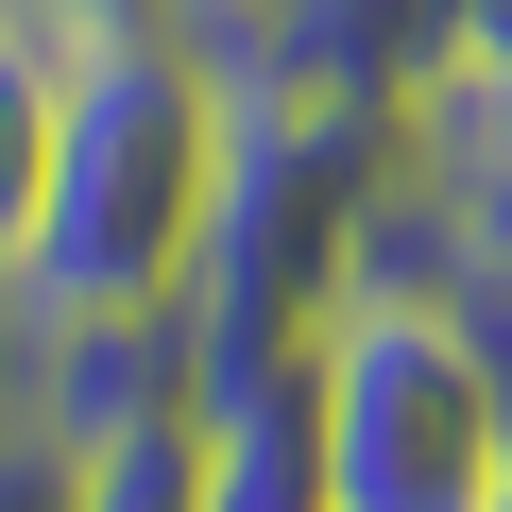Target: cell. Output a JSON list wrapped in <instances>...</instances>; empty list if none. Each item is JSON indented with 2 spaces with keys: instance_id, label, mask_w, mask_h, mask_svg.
I'll use <instances>...</instances> for the list:
<instances>
[{
  "instance_id": "1",
  "label": "cell",
  "mask_w": 512,
  "mask_h": 512,
  "mask_svg": "<svg viewBox=\"0 0 512 512\" xmlns=\"http://www.w3.org/2000/svg\"><path fill=\"white\" fill-rule=\"evenodd\" d=\"M205 188H222V52H205V35H137V52L69 69L52 188H35V222H18V256H0V274H18L35 325L188 308Z\"/></svg>"
},
{
  "instance_id": "2",
  "label": "cell",
  "mask_w": 512,
  "mask_h": 512,
  "mask_svg": "<svg viewBox=\"0 0 512 512\" xmlns=\"http://www.w3.org/2000/svg\"><path fill=\"white\" fill-rule=\"evenodd\" d=\"M393 188V120L359 103H291L222 69V188H205V256H188V359H256V342H325L359 291V222Z\"/></svg>"
},
{
  "instance_id": "3",
  "label": "cell",
  "mask_w": 512,
  "mask_h": 512,
  "mask_svg": "<svg viewBox=\"0 0 512 512\" xmlns=\"http://www.w3.org/2000/svg\"><path fill=\"white\" fill-rule=\"evenodd\" d=\"M308 376H325V495L342 512H495L512 393L461 342V308H342L308 342Z\"/></svg>"
},
{
  "instance_id": "4",
  "label": "cell",
  "mask_w": 512,
  "mask_h": 512,
  "mask_svg": "<svg viewBox=\"0 0 512 512\" xmlns=\"http://www.w3.org/2000/svg\"><path fill=\"white\" fill-rule=\"evenodd\" d=\"M239 86H291V103H359V120H410L444 69H461V0H256L222 35Z\"/></svg>"
},
{
  "instance_id": "5",
  "label": "cell",
  "mask_w": 512,
  "mask_h": 512,
  "mask_svg": "<svg viewBox=\"0 0 512 512\" xmlns=\"http://www.w3.org/2000/svg\"><path fill=\"white\" fill-rule=\"evenodd\" d=\"M188 478H205V512H342L325 495V376H308V342L188 359Z\"/></svg>"
},
{
  "instance_id": "6",
  "label": "cell",
  "mask_w": 512,
  "mask_h": 512,
  "mask_svg": "<svg viewBox=\"0 0 512 512\" xmlns=\"http://www.w3.org/2000/svg\"><path fill=\"white\" fill-rule=\"evenodd\" d=\"M171 410H188V325L171 308H103V325H35L18 308V427H52L86 461V444L171 427Z\"/></svg>"
},
{
  "instance_id": "7",
  "label": "cell",
  "mask_w": 512,
  "mask_h": 512,
  "mask_svg": "<svg viewBox=\"0 0 512 512\" xmlns=\"http://www.w3.org/2000/svg\"><path fill=\"white\" fill-rule=\"evenodd\" d=\"M393 154L461 205V239H478V274H512V86H427L410 120H393Z\"/></svg>"
},
{
  "instance_id": "8",
  "label": "cell",
  "mask_w": 512,
  "mask_h": 512,
  "mask_svg": "<svg viewBox=\"0 0 512 512\" xmlns=\"http://www.w3.org/2000/svg\"><path fill=\"white\" fill-rule=\"evenodd\" d=\"M52 120H69V69H52L35 35H0V256H18V222H35V188H52Z\"/></svg>"
},
{
  "instance_id": "9",
  "label": "cell",
  "mask_w": 512,
  "mask_h": 512,
  "mask_svg": "<svg viewBox=\"0 0 512 512\" xmlns=\"http://www.w3.org/2000/svg\"><path fill=\"white\" fill-rule=\"evenodd\" d=\"M69 512H205V478H188V410L86 444V461H69Z\"/></svg>"
},
{
  "instance_id": "10",
  "label": "cell",
  "mask_w": 512,
  "mask_h": 512,
  "mask_svg": "<svg viewBox=\"0 0 512 512\" xmlns=\"http://www.w3.org/2000/svg\"><path fill=\"white\" fill-rule=\"evenodd\" d=\"M0 35H35L52 69H103V52H137V35H188L171 0H0Z\"/></svg>"
},
{
  "instance_id": "11",
  "label": "cell",
  "mask_w": 512,
  "mask_h": 512,
  "mask_svg": "<svg viewBox=\"0 0 512 512\" xmlns=\"http://www.w3.org/2000/svg\"><path fill=\"white\" fill-rule=\"evenodd\" d=\"M0 512H69V444L0 410Z\"/></svg>"
},
{
  "instance_id": "12",
  "label": "cell",
  "mask_w": 512,
  "mask_h": 512,
  "mask_svg": "<svg viewBox=\"0 0 512 512\" xmlns=\"http://www.w3.org/2000/svg\"><path fill=\"white\" fill-rule=\"evenodd\" d=\"M444 86H512V0H461V69Z\"/></svg>"
},
{
  "instance_id": "13",
  "label": "cell",
  "mask_w": 512,
  "mask_h": 512,
  "mask_svg": "<svg viewBox=\"0 0 512 512\" xmlns=\"http://www.w3.org/2000/svg\"><path fill=\"white\" fill-rule=\"evenodd\" d=\"M171 18H188V35H205V52H222V35H239V18H256V0H171Z\"/></svg>"
},
{
  "instance_id": "14",
  "label": "cell",
  "mask_w": 512,
  "mask_h": 512,
  "mask_svg": "<svg viewBox=\"0 0 512 512\" xmlns=\"http://www.w3.org/2000/svg\"><path fill=\"white\" fill-rule=\"evenodd\" d=\"M0 410H18V274H0Z\"/></svg>"
},
{
  "instance_id": "15",
  "label": "cell",
  "mask_w": 512,
  "mask_h": 512,
  "mask_svg": "<svg viewBox=\"0 0 512 512\" xmlns=\"http://www.w3.org/2000/svg\"><path fill=\"white\" fill-rule=\"evenodd\" d=\"M495 512H512V478H495Z\"/></svg>"
}]
</instances>
